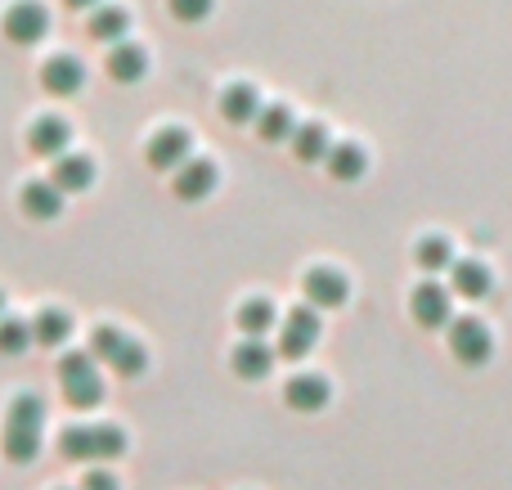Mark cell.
Returning a JSON list of instances; mask_svg holds the SVG:
<instances>
[{
  "label": "cell",
  "instance_id": "obj_28",
  "mask_svg": "<svg viewBox=\"0 0 512 490\" xmlns=\"http://www.w3.org/2000/svg\"><path fill=\"white\" fill-rule=\"evenodd\" d=\"M32 324L23 320H0V356H23L32 347Z\"/></svg>",
  "mask_w": 512,
  "mask_h": 490
},
{
  "label": "cell",
  "instance_id": "obj_3",
  "mask_svg": "<svg viewBox=\"0 0 512 490\" xmlns=\"http://www.w3.org/2000/svg\"><path fill=\"white\" fill-rule=\"evenodd\" d=\"M194 158V135H189V126H158V131L144 140V162H149L153 171H171L176 176L185 162Z\"/></svg>",
  "mask_w": 512,
  "mask_h": 490
},
{
  "label": "cell",
  "instance_id": "obj_25",
  "mask_svg": "<svg viewBox=\"0 0 512 490\" xmlns=\"http://www.w3.org/2000/svg\"><path fill=\"white\" fill-rule=\"evenodd\" d=\"M32 338L41 342V347H63V342L72 338V315L59 311V306H45L32 320Z\"/></svg>",
  "mask_w": 512,
  "mask_h": 490
},
{
  "label": "cell",
  "instance_id": "obj_10",
  "mask_svg": "<svg viewBox=\"0 0 512 490\" xmlns=\"http://www.w3.org/2000/svg\"><path fill=\"white\" fill-rule=\"evenodd\" d=\"M328 396H333V383H328L324 374H315V369H301V374H292L288 387H283V401H288L292 410H301V414L324 410Z\"/></svg>",
  "mask_w": 512,
  "mask_h": 490
},
{
  "label": "cell",
  "instance_id": "obj_35",
  "mask_svg": "<svg viewBox=\"0 0 512 490\" xmlns=\"http://www.w3.org/2000/svg\"><path fill=\"white\" fill-rule=\"evenodd\" d=\"M0 311H5V293H0Z\"/></svg>",
  "mask_w": 512,
  "mask_h": 490
},
{
  "label": "cell",
  "instance_id": "obj_7",
  "mask_svg": "<svg viewBox=\"0 0 512 490\" xmlns=\"http://www.w3.org/2000/svg\"><path fill=\"white\" fill-rule=\"evenodd\" d=\"M301 288H306V306H342L346 297H351V275H346L342 266H328V261H319V266L306 270V279H301Z\"/></svg>",
  "mask_w": 512,
  "mask_h": 490
},
{
  "label": "cell",
  "instance_id": "obj_11",
  "mask_svg": "<svg viewBox=\"0 0 512 490\" xmlns=\"http://www.w3.org/2000/svg\"><path fill=\"white\" fill-rule=\"evenodd\" d=\"M27 144H32V153H41V158H63V153H68V144H72L68 117L41 113L32 126H27Z\"/></svg>",
  "mask_w": 512,
  "mask_h": 490
},
{
  "label": "cell",
  "instance_id": "obj_6",
  "mask_svg": "<svg viewBox=\"0 0 512 490\" xmlns=\"http://www.w3.org/2000/svg\"><path fill=\"white\" fill-rule=\"evenodd\" d=\"M5 36L14 45H41L50 36V9L41 0H14L5 9Z\"/></svg>",
  "mask_w": 512,
  "mask_h": 490
},
{
  "label": "cell",
  "instance_id": "obj_31",
  "mask_svg": "<svg viewBox=\"0 0 512 490\" xmlns=\"http://www.w3.org/2000/svg\"><path fill=\"white\" fill-rule=\"evenodd\" d=\"M144 365H149V351H144L140 347V342H126V347H122V356H117L113 360V369H117V374H122V378H135V374H144Z\"/></svg>",
  "mask_w": 512,
  "mask_h": 490
},
{
  "label": "cell",
  "instance_id": "obj_27",
  "mask_svg": "<svg viewBox=\"0 0 512 490\" xmlns=\"http://www.w3.org/2000/svg\"><path fill=\"white\" fill-rule=\"evenodd\" d=\"M126 333L122 329H113V324H99L95 333H90V356L95 360H108V365H113L117 356H122V347H126Z\"/></svg>",
  "mask_w": 512,
  "mask_h": 490
},
{
  "label": "cell",
  "instance_id": "obj_23",
  "mask_svg": "<svg viewBox=\"0 0 512 490\" xmlns=\"http://www.w3.org/2000/svg\"><path fill=\"white\" fill-rule=\"evenodd\" d=\"M292 131H297V113H292L283 99H274V104L261 108V117H256V135H261L265 144H279V140H292Z\"/></svg>",
  "mask_w": 512,
  "mask_h": 490
},
{
  "label": "cell",
  "instance_id": "obj_17",
  "mask_svg": "<svg viewBox=\"0 0 512 490\" xmlns=\"http://www.w3.org/2000/svg\"><path fill=\"white\" fill-rule=\"evenodd\" d=\"M324 167L333 171L337 180H360L364 171H369V149H364L360 140H333Z\"/></svg>",
  "mask_w": 512,
  "mask_h": 490
},
{
  "label": "cell",
  "instance_id": "obj_20",
  "mask_svg": "<svg viewBox=\"0 0 512 490\" xmlns=\"http://www.w3.org/2000/svg\"><path fill=\"white\" fill-rule=\"evenodd\" d=\"M108 72H113V81H140L144 72H149V50H144L140 41H122L108 50Z\"/></svg>",
  "mask_w": 512,
  "mask_h": 490
},
{
  "label": "cell",
  "instance_id": "obj_19",
  "mask_svg": "<svg viewBox=\"0 0 512 490\" xmlns=\"http://www.w3.org/2000/svg\"><path fill=\"white\" fill-rule=\"evenodd\" d=\"M230 365H234V374L239 378H265L274 369V351L265 347V338H243L239 347H234V356H230Z\"/></svg>",
  "mask_w": 512,
  "mask_h": 490
},
{
  "label": "cell",
  "instance_id": "obj_16",
  "mask_svg": "<svg viewBox=\"0 0 512 490\" xmlns=\"http://www.w3.org/2000/svg\"><path fill=\"white\" fill-rule=\"evenodd\" d=\"M288 144L301 162H324L328 149H333V131H328L319 117H306V122H297V131H292Z\"/></svg>",
  "mask_w": 512,
  "mask_h": 490
},
{
  "label": "cell",
  "instance_id": "obj_34",
  "mask_svg": "<svg viewBox=\"0 0 512 490\" xmlns=\"http://www.w3.org/2000/svg\"><path fill=\"white\" fill-rule=\"evenodd\" d=\"M72 9H99V0H68Z\"/></svg>",
  "mask_w": 512,
  "mask_h": 490
},
{
  "label": "cell",
  "instance_id": "obj_33",
  "mask_svg": "<svg viewBox=\"0 0 512 490\" xmlns=\"http://www.w3.org/2000/svg\"><path fill=\"white\" fill-rule=\"evenodd\" d=\"M81 490H122V486H117V477L108 473V468H90L86 482H81Z\"/></svg>",
  "mask_w": 512,
  "mask_h": 490
},
{
  "label": "cell",
  "instance_id": "obj_22",
  "mask_svg": "<svg viewBox=\"0 0 512 490\" xmlns=\"http://www.w3.org/2000/svg\"><path fill=\"white\" fill-rule=\"evenodd\" d=\"M234 320H239V329H243V338H265V333L279 324V311H274V302L270 297H248V302L234 311Z\"/></svg>",
  "mask_w": 512,
  "mask_h": 490
},
{
  "label": "cell",
  "instance_id": "obj_5",
  "mask_svg": "<svg viewBox=\"0 0 512 490\" xmlns=\"http://www.w3.org/2000/svg\"><path fill=\"white\" fill-rule=\"evenodd\" d=\"M319 333H324V324H319L315 306H292V311L283 315V329H279V356L301 360L319 342Z\"/></svg>",
  "mask_w": 512,
  "mask_h": 490
},
{
  "label": "cell",
  "instance_id": "obj_2",
  "mask_svg": "<svg viewBox=\"0 0 512 490\" xmlns=\"http://www.w3.org/2000/svg\"><path fill=\"white\" fill-rule=\"evenodd\" d=\"M59 383H63L68 405H77V410H95V405L104 401V378H99L95 356H90V351H68V356H63Z\"/></svg>",
  "mask_w": 512,
  "mask_h": 490
},
{
  "label": "cell",
  "instance_id": "obj_4",
  "mask_svg": "<svg viewBox=\"0 0 512 490\" xmlns=\"http://www.w3.org/2000/svg\"><path fill=\"white\" fill-rule=\"evenodd\" d=\"M409 311H414V320L423 324V329H445V324L454 320V288L432 275L418 279V284L409 288Z\"/></svg>",
  "mask_w": 512,
  "mask_h": 490
},
{
  "label": "cell",
  "instance_id": "obj_32",
  "mask_svg": "<svg viewBox=\"0 0 512 490\" xmlns=\"http://www.w3.org/2000/svg\"><path fill=\"white\" fill-rule=\"evenodd\" d=\"M171 5V18H180V23H203V18H212L216 0H167Z\"/></svg>",
  "mask_w": 512,
  "mask_h": 490
},
{
  "label": "cell",
  "instance_id": "obj_26",
  "mask_svg": "<svg viewBox=\"0 0 512 490\" xmlns=\"http://www.w3.org/2000/svg\"><path fill=\"white\" fill-rule=\"evenodd\" d=\"M126 455V432L117 428V423H99V428H90V459H122Z\"/></svg>",
  "mask_w": 512,
  "mask_h": 490
},
{
  "label": "cell",
  "instance_id": "obj_14",
  "mask_svg": "<svg viewBox=\"0 0 512 490\" xmlns=\"http://www.w3.org/2000/svg\"><path fill=\"white\" fill-rule=\"evenodd\" d=\"M50 180L63 189V194H86L90 185H95V162L86 158V153H63V158H54L50 167Z\"/></svg>",
  "mask_w": 512,
  "mask_h": 490
},
{
  "label": "cell",
  "instance_id": "obj_29",
  "mask_svg": "<svg viewBox=\"0 0 512 490\" xmlns=\"http://www.w3.org/2000/svg\"><path fill=\"white\" fill-rule=\"evenodd\" d=\"M5 423H18V428H41L45 423V405L36 401V396H14V405H9V414H5Z\"/></svg>",
  "mask_w": 512,
  "mask_h": 490
},
{
  "label": "cell",
  "instance_id": "obj_24",
  "mask_svg": "<svg viewBox=\"0 0 512 490\" xmlns=\"http://www.w3.org/2000/svg\"><path fill=\"white\" fill-rule=\"evenodd\" d=\"M0 450H5L9 464H32V459L41 455V428H18V423H5Z\"/></svg>",
  "mask_w": 512,
  "mask_h": 490
},
{
  "label": "cell",
  "instance_id": "obj_8",
  "mask_svg": "<svg viewBox=\"0 0 512 490\" xmlns=\"http://www.w3.org/2000/svg\"><path fill=\"white\" fill-rule=\"evenodd\" d=\"M216 185H221V167L212 158H198V153L171 176V189H176L180 203H203V198L216 194Z\"/></svg>",
  "mask_w": 512,
  "mask_h": 490
},
{
  "label": "cell",
  "instance_id": "obj_18",
  "mask_svg": "<svg viewBox=\"0 0 512 490\" xmlns=\"http://www.w3.org/2000/svg\"><path fill=\"white\" fill-rule=\"evenodd\" d=\"M131 9L126 5H99V9H90V36L95 41H104V45H122V41H131Z\"/></svg>",
  "mask_w": 512,
  "mask_h": 490
},
{
  "label": "cell",
  "instance_id": "obj_1",
  "mask_svg": "<svg viewBox=\"0 0 512 490\" xmlns=\"http://www.w3.org/2000/svg\"><path fill=\"white\" fill-rule=\"evenodd\" d=\"M445 342H450L454 360H463V365H486V360L495 356V329H490L477 311L454 315V320L445 324Z\"/></svg>",
  "mask_w": 512,
  "mask_h": 490
},
{
  "label": "cell",
  "instance_id": "obj_13",
  "mask_svg": "<svg viewBox=\"0 0 512 490\" xmlns=\"http://www.w3.org/2000/svg\"><path fill=\"white\" fill-rule=\"evenodd\" d=\"M450 288L463 297H486L495 288V270L486 257H454L450 266Z\"/></svg>",
  "mask_w": 512,
  "mask_h": 490
},
{
  "label": "cell",
  "instance_id": "obj_15",
  "mask_svg": "<svg viewBox=\"0 0 512 490\" xmlns=\"http://www.w3.org/2000/svg\"><path fill=\"white\" fill-rule=\"evenodd\" d=\"M23 212L32 216V221H59L63 212V189L54 185V180H27L23 185Z\"/></svg>",
  "mask_w": 512,
  "mask_h": 490
},
{
  "label": "cell",
  "instance_id": "obj_30",
  "mask_svg": "<svg viewBox=\"0 0 512 490\" xmlns=\"http://www.w3.org/2000/svg\"><path fill=\"white\" fill-rule=\"evenodd\" d=\"M59 455L63 459H77V464H95V459H90V428H68V432H63Z\"/></svg>",
  "mask_w": 512,
  "mask_h": 490
},
{
  "label": "cell",
  "instance_id": "obj_9",
  "mask_svg": "<svg viewBox=\"0 0 512 490\" xmlns=\"http://www.w3.org/2000/svg\"><path fill=\"white\" fill-rule=\"evenodd\" d=\"M41 86L59 99L81 95V86H86V63H81L77 54H50V59L41 63Z\"/></svg>",
  "mask_w": 512,
  "mask_h": 490
},
{
  "label": "cell",
  "instance_id": "obj_21",
  "mask_svg": "<svg viewBox=\"0 0 512 490\" xmlns=\"http://www.w3.org/2000/svg\"><path fill=\"white\" fill-rule=\"evenodd\" d=\"M454 239L445 230H427V234H418V243H414V261L423 270H445V266H454Z\"/></svg>",
  "mask_w": 512,
  "mask_h": 490
},
{
  "label": "cell",
  "instance_id": "obj_12",
  "mask_svg": "<svg viewBox=\"0 0 512 490\" xmlns=\"http://www.w3.org/2000/svg\"><path fill=\"white\" fill-rule=\"evenodd\" d=\"M261 108H265V99H261V90H256L252 81H230V86H225L221 113H225V122H230V126H248V122L256 126Z\"/></svg>",
  "mask_w": 512,
  "mask_h": 490
}]
</instances>
